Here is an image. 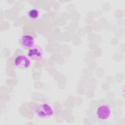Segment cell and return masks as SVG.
I'll list each match as a JSON object with an SVG mask.
<instances>
[{
  "mask_svg": "<svg viewBox=\"0 0 125 125\" xmlns=\"http://www.w3.org/2000/svg\"><path fill=\"white\" fill-rule=\"evenodd\" d=\"M36 115L42 119H48L54 114L52 107L48 104L43 103L38 105L35 110Z\"/></svg>",
  "mask_w": 125,
  "mask_h": 125,
  "instance_id": "obj_2",
  "label": "cell"
},
{
  "mask_svg": "<svg viewBox=\"0 0 125 125\" xmlns=\"http://www.w3.org/2000/svg\"><path fill=\"white\" fill-rule=\"evenodd\" d=\"M27 56L34 61H40L43 56V52L41 47L38 45H34L27 51Z\"/></svg>",
  "mask_w": 125,
  "mask_h": 125,
  "instance_id": "obj_5",
  "label": "cell"
},
{
  "mask_svg": "<svg viewBox=\"0 0 125 125\" xmlns=\"http://www.w3.org/2000/svg\"><path fill=\"white\" fill-rule=\"evenodd\" d=\"M26 15L27 18L32 21H35L38 19L39 17V11L35 9H31L29 10L27 13Z\"/></svg>",
  "mask_w": 125,
  "mask_h": 125,
  "instance_id": "obj_6",
  "label": "cell"
},
{
  "mask_svg": "<svg viewBox=\"0 0 125 125\" xmlns=\"http://www.w3.org/2000/svg\"><path fill=\"white\" fill-rule=\"evenodd\" d=\"M93 114L96 123H104L111 117L112 110L108 104L105 103H100L95 107Z\"/></svg>",
  "mask_w": 125,
  "mask_h": 125,
  "instance_id": "obj_1",
  "label": "cell"
},
{
  "mask_svg": "<svg viewBox=\"0 0 125 125\" xmlns=\"http://www.w3.org/2000/svg\"><path fill=\"white\" fill-rule=\"evenodd\" d=\"M19 42L21 47L25 49H29L35 44L34 38L30 34H24L19 39Z\"/></svg>",
  "mask_w": 125,
  "mask_h": 125,
  "instance_id": "obj_4",
  "label": "cell"
},
{
  "mask_svg": "<svg viewBox=\"0 0 125 125\" xmlns=\"http://www.w3.org/2000/svg\"><path fill=\"white\" fill-rule=\"evenodd\" d=\"M15 66L21 69L28 68L31 64V62L28 57L23 54H20L17 55L14 59Z\"/></svg>",
  "mask_w": 125,
  "mask_h": 125,
  "instance_id": "obj_3",
  "label": "cell"
}]
</instances>
